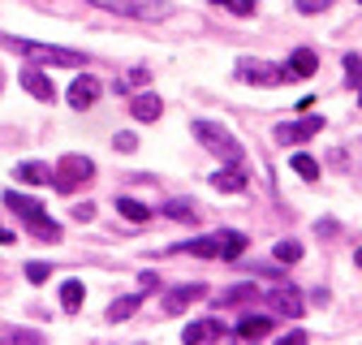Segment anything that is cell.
<instances>
[{
    "instance_id": "cell-1",
    "label": "cell",
    "mask_w": 362,
    "mask_h": 345,
    "mask_svg": "<svg viewBox=\"0 0 362 345\" xmlns=\"http://www.w3.org/2000/svg\"><path fill=\"white\" fill-rule=\"evenodd\" d=\"M5 207L18 216V221H26V229H30L39 242H61V225H57L35 199H26V194H18V190H5Z\"/></svg>"
},
{
    "instance_id": "cell-2",
    "label": "cell",
    "mask_w": 362,
    "mask_h": 345,
    "mask_svg": "<svg viewBox=\"0 0 362 345\" xmlns=\"http://www.w3.org/2000/svg\"><path fill=\"white\" fill-rule=\"evenodd\" d=\"M9 52H22L39 65H65V69H82L86 57L82 52H69V48H52V43H35V39H0Z\"/></svg>"
},
{
    "instance_id": "cell-3",
    "label": "cell",
    "mask_w": 362,
    "mask_h": 345,
    "mask_svg": "<svg viewBox=\"0 0 362 345\" xmlns=\"http://www.w3.org/2000/svg\"><path fill=\"white\" fill-rule=\"evenodd\" d=\"M95 9H108L117 18H134V22H164L173 18L168 0H90Z\"/></svg>"
},
{
    "instance_id": "cell-4",
    "label": "cell",
    "mask_w": 362,
    "mask_h": 345,
    "mask_svg": "<svg viewBox=\"0 0 362 345\" xmlns=\"http://www.w3.org/2000/svg\"><path fill=\"white\" fill-rule=\"evenodd\" d=\"M194 139H199L211 156H220L224 164L242 160V143H238V139H233L224 125H216V121H194Z\"/></svg>"
},
{
    "instance_id": "cell-5",
    "label": "cell",
    "mask_w": 362,
    "mask_h": 345,
    "mask_svg": "<svg viewBox=\"0 0 362 345\" xmlns=\"http://www.w3.org/2000/svg\"><path fill=\"white\" fill-rule=\"evenodd\" d=\"M90 177H95V160L90 156H65L57 168H52V186L61 194H74L78 186H86Z\"/></svg>"
},
{
    "instance_id": "cell-6",
    "label": "cell",
    "mask_w": 362,
    "mask_h": 345,
    "mask_svg": "<svg viewBox=\"0 0 362 345\" xmlns=\"http://www.w3.org/2000/svg\"><path fill=\"white\" fill-rule=\"evenodd\" d=\"M315 134H324V117H315V112H306L302 121H285V125H276V139L289 147V143H306V139H315Z\"/></svg>"
},
{
    "instance_id": "cell-7",
    "label": "cell",
    "mask_w": 362,
    "mask_h": 345,
    "mask_svg": "<svg viewBox=\"0 0 362 345\" xmlns=\"http://www.w3.org/2000/svg\"><path fill=\"white\" fill-rule=\"evenodd\" d=\"M238 78L242 82H255V86H276L281 82V69L267 65V61H255V57H242L238 61Z\"/></svg>"
},
{
    "instance_id": "cell-8",
    "label": "cell",
    "mask_w": 362,
    "mask_h": 345,
    "mask_svg": "<svg viewBox=\"0 0 362 345\" xmlns=\"http://www.w3.org/2000/svg\"><path fill=\"white\" fill-rule=\"evenodd\" d=\"M267 307L276 311V315H289V320H298L302 315V293L293 289V285H276L267 293Z\"/></svg>"
},
{
    "instance_id": "cell-9",
    "label": "cell",
    "mask_w": 362,
    "mask_h": 345,
    "mask_svg": "<svg viewBox=\"0 0 362 345\" xmlns=\"http://www.w3.org/2000/svg\"><path fill=\"white\" fill-rule=\"evenodd\" d=\"M315 69H320V57H315L310 48H298V52H293V57H289V61L281 65V82H285V78L302 82V78H310Z\"/></svg>"
},
{
    "instance_id": "cell-10",
    "label": "cell",
    "mask_w": 362,
    "mask_h": 345,
    "mask_svg": "<svg viewBox=\"0 0 362 345\" xmlns=\"http://www.w3.org/2000/svg\"><path fill=\"white\" fill-rule=\"evenodd\" d=\"M100 91H104L100 78L82 74V78H74V82H69V104H74V108H90V104L100 100Z\"/></svg>"
},
{
    "instance_id": "cell-11",
    "label": "cell",
    "mask_w": 362,
    "mask_h": 345,
    "mask_svg": "<svg viewBox=\"0 0 362 345\" xmlns=\"http://www.w3.org/2000/svg\"><path fill=\"white\" fill-rule=\"evenodd\" d=\"M211 186H216L220 194H242V190H246V168H242L238 160H233V164H224L216 177H211Z\"/></svg>"
},
{
    "instance_id": "cell-12",
    "label": "cell",
    "mask_w": 362,
    "mask_h": 345,
    "mask_svg": "<svg viewBox=\"0 0 362 345\" xmlns=\"http://www.w3.org/2000/svg\"><path fill=\"white\" fill-rule=\"evenodd\" d=\"M22 86H26L35 100H43V104H52V100H57L52 78H48V74H39V69H22Z\"/></svg>"
},
{
    "instance_id": "cell-13",
    "label": "cell",
    "mask_w": 362,
    "mask_h": 345,
    "mask_svg": "<svg viewBox=\"0 0 362 345\" xmlns=\"http://www.w3.org/2000/svg\"><path fill=\"white\" fill-rule=\"evenodd\" d=\"M229 337V328H224V320H199L186 328V345H199V341H220Z\"/></svg>"
},
{
    "instance_id": "cell-14",
    "label": "cell",
    "mask_w": 362,
    "mask_h": 345,
    "mask_svg": "<svg viewBox=\"0 0 362 345\" xmlns=\"http://www.w3.org/2000/svg\"><path fill=\"white\" fill-rule=\"evenodd\" d=\"M203 298V285L194 281V285H177V289H168L164 293V311H181V307H190V302H199Z\"/></svg>"
},
{
    "instance_id": "cell-15",
    "label": "cell",
    "mask_w": 362,
    "mask_h": 345,
    "mask_svg": "<svg viewBox=\"0 0 362 345\" xmlns=\"http://www.w3.org/2000/svg\"><path fill=\"white\" fill-rule=\"evenodd\" d=\"M13 177L26 182V186H48V182H52V168H48V164H39V160H26V164L13 168Z\"/></svg>"
},
{
    "instance_id": "cell-16",
    "label": "cell",
    "mask_w": 362,
    "mask_h": 345,
    "mask_svg": "<svg viewBox=\"0 0 362 345\" xmlns=\"http://www.w3.org/2000/svg\"><path fill=\"white\" fill-rule=\"evenodd\" d=\"M259 298V289H255V281H242V285H229L220 298H216V307H242V302H255Z\"/></svg>"
},
{
    "instance_id": "cell-17",
    "label": "cell",
    "mask_w": 362,
    "mask_h": 345,
    "mask_svg": "<svg viewBox=\"0 0 362 345\" xmlns=\"http://www.w3.org/2000/svg\"><path fill=\"white\" fill-rule=\"evenodd\" d=\"M233 332H238L242 341H259V337H267V332H272V320H267V315H242Z\"/></svg>"
},
{
    "instance_id": "cell-18",
    "label": "cell",
    "mask_w": 362,
    "mask_h": 345,
    "mask_svg": "<svg viewBox=\"0 0 362 345\" xmlns=\"http://www.w3.org/2000/svg\"><path fill=\"white\" fill-rule=\"evenodd\" d=\"M216 238H220V255L216 259H238L246 250V233H238V229H220Z\"/></svg>"
},
{
    "instance_id": "cell-19",
    "label": "cell",
    "mask_w": 362,
    "mask_h": 345,
    "mask_svg": "<svg viewBox=\"0 0 362 345\" xmlns=\"http://www.w3.org/2000/svg\"><path fill=\"white\" fill-rule=\"evenodd\" d=\"M129 112H134V121H156V117L164 112V104H160L156 95H134Z\"/></svg>"
},
{
    "instance_id": "cell-20",
    "label": "cell",
    "mask_w": 362,
    "mask_h": 345,
    "mask_svg": "<svg viewBox=\"0 0 362 345\" xmlns=\"http://www.w3.org/2000/svg\"><path fill=\"white\" fill-rule=\"evenodd\" d=\"M139 307H143V293H129V298H117L112 307H108V320H112V324H117V320H129V315L139 311Z\"/></svg>"
},
{
    "instance_id": "cell-21",
    "label": "cell",
    "mask_w": 362,
    "mask_h": 345,
    "mask_svg": "<svg viewBox=\"0 0 362 345\" xmlns=\"http://www.w3.org/2000/svg\"><path fill=\"white\" fill-rule=\"evenodd\" d=\"M117 211L125 216V221H134V225H143V221H151V207H143L139 199H117Z\"/></svg>"
},
{
    "instance_id": "cell-22",
    "label": "cell",
    "mask_w": 362,
    "mask_h": 345,
    "mask_svg": "<svg viewBox=\"0 0 362 345\" xmlns=\"http://www.w3.org/2000/svg\"><path fill=\"white\" fill-rule=\"evenodd\" d=\"M164 216H168V221H181V225H194V221H199L194 203H181V199H173V203L164 207Z\"/></svg>"
},
{
    "instance_id": "cell-23",
    "label": "cell",
    "mask_w": 362,
    "mask_h": 345,
    "mask_svg": "<svg viewBox=\"0 0 362 345\" xmlns=\"http://www.w3.org/2000/svg\"><path fill=\"white\" fill-rule=\"evenodd\" d=\"M186 250H190V255H199V259H216V255H220V238H216V233L194 238V242H186Z\"/></svg>"
},
{
    "instance_id": "cell-24",
    "label": "cell",
    "mask_w": 362,
    "mask_h": 345,
    "mask_svg": "<svg viewBox=\"0 0 362 345\" xmlns=\"http://www.w3.org/2000/svg\"><path fill=\"white\" fill-rule=\"evenodd\" d=\"M82 298H86V289H82L78 281H65V285H61V307H65V311H78Z\"/></svg>"
},
{
    "instance_id": "cell-25",
    "label": "cell",
    "mask_w": 362,
    "mask_h": 345,
    "mask_svg": "<svg viewBox=\"0 0 362 345\" xmlns=\"http://www.w3.org/2000/svg\"><path fill=\"white\" fill-rule=\"evenodd\" d=\"M293 172H298L302 182H315V177H320V164H315V160L302 151V156H293Z\"/></svg>"
},
{
    "instance_id": "cell-26",
    "label": "cell",
    "mask_w": 362,
    "mask_h": 345,
    "mask_svg": "<svg viewBox=\"0 0 362 345\" xmlns=\"http://www.w3.org/2000/svg\"><path fill=\"white\" fill-rule=\"evenodd\" d=\"M345 82L349 86H362V57H354V52L345 57Z\"/></svg>"
},
{
    "instance_id": "cell-27",
    "label": "cell",
    "mask_w": 362,
    "mask_h": 345,
    "mask_svg": "<svg viewBox=\"0 0 362 345\" xmlns=\"http://www.w3.org/2000/svg\"><path fill=\"white\" fill-rule=\"evenodd\" d=\"M276 259H281V264H298V259H302V246H298V242H276Z\"/></svg>"
},
{
    "instance_id": "cell-28",
    "label": "cell",
    "mask_w": 362,
    "mask_h": 345,
    "mask_svg": "<svg viewBox=\"0 0 362 345\" xmlns=\"http://www.w3.org/2000/svg\"><path fill=\"white\" fill-rule=\"evenodd\" d=\"M48 276H52V272H48V264H26V281H30V285H43Z\"/></svg>"
},
{
    "instance_id": "cell-29",
    "label": "cell",
    "mask_w": 362,
    "mask_h": 345,
    "mask_svg": "<svg viewBox=\"0 0 362 345\" xmlns=\"http://www.w3.org/2000/svg\"><path fill=\"white\" fill-rule=\"evenodd\" d=\"M332 0H298V13H324Z\"/></svg>"
},
{
    "instance_id": "cell-30",
    "label": "cell",
    "mask_w": 362,
    "mask_h": 345,
    "mask_svg": "<svg viewBox=\"0 0 362 345\" xmlns=\"http://www.w3.org/2000/svg\"><path fill=\"white\" fill-rule=\"evenodd\" d=\"M74 221H78V225L95 221V203H78V207H74Z\"/></svg>"
},
{
    "instance_id": "cell-31",
    "label": "cell",
    "mask_w": 362,
    "mask_h": 345,
    "mask_svg": "<svg viewBox=\"0 0 362 345\" xmlns=\"http://www.w3.org/2000/svg\"><path fill=\"white\" fill-rule=\"evenodd\" d=\"M229 9H233L238 18H250V13H255V0H229Z\"/></svg>"
},
{
    "instance_id": "cell-32",
    "label": "cell",
    "mask_w": 362,
    "mask_h": 345,
    "mask_svg": "<svg viewBox=\"0 0 362 345\" xmlns=\"http://www.w3.org/2000/svg\"><path fill=\"white\" fill-rule=\"evenodd\" d=\"M112 143H117L121 151H134V147H139V139H134V134H129V129H121V134H117Z\"/></svg>"
},
{
    "instance_id": "cell-33",
    "label": "cell",
    "mask_w": 362,
    "mask_h": 345,
    "mask_svg": "<svg viewBox=\"0 0 362 345\" xmlns=\"http://www.w3.org/2000/svg\"><path fill=\"white\" fill-rule=\"evenodd\" d=\"M139 285H143V289H160V276H156V272H143Z\"/></svg>"
},
{
    "instance_id": "cell-34",
    "label": "cell",
    "mask_w": 362,
    "mask_h": 345,
    "mask_svg": "<svg viewBox=\"0 0 362 345\" xmlns=\"http://www.w3.org/2000/svg\"><path fill=\"white\" fill-rule=\"evenodd\" d=\"M0 246H13V229H5V225H0Z\"/></svg>"
},
{
    "instance_id": "cell-35",
    "label": "cell",
    "mask_w": 362,
    "mask_h": 345,
    "mask_svg": "<svg viewBox=\"0 0 362 345\" xmlns=\"http://www.w3.org/2000/svg\"><path fill=\"white\" fill-rule=\"evenodd\" d=\"M358 268H362V246H358Z\"/></svg>"
},
{
    "instance_id": "cell-36",
    "label": "cell",
    "mask_w": 362,
    "mask_h": 345,
    "mask_svg": "<svg viewBox=\"0 0 362 345\" xmlns=\"http://www.w3.org/2000/svg\"><path fill=\"white\" fill-rule=\"evenodd\" d=\"M216 5H229V0H216Z\"/></svg>"
},
{
    "instance_id": "cell-37",
    "label": "cell",
    "mask_w": 362,
    "mask_h": 345,
    "mask_svg": "<svg viewBox=\"0 0 362 345\" xmlns=\"http://www.w3.org/2000/svg\"><path fill=\"white\" fill-rule=\"evenodd\" d=\"M0 86H5V78H0Z\"/></svg>"
},
{
    "instance_id": "cell-38",
    "label": "cell",
    "mask_w": 362,
    "mask_h": 345,
    "mask_svg": "<svg viewBox=\"0 0 362 345\" xmlns=\"http://www.w3.org/2000/svg\"><path fill=\"white\" fill-rule=\"evenodd\" d=\"M358 5H362V0H358Z\"/></svg>"
}]
</instances>
